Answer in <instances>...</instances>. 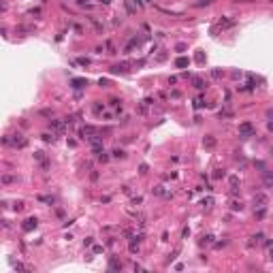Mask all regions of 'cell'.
Wrapping results in <instances>:
<instances>
[{"label":"cell","instance_id":"816d5d0a","mask_svg":"<svg viewBox=\"0 0 273 273\" xmlns=\"http://www.w3.org/2000/svg\"><path fill=\"white\" fill-rule=\"evenodd\" d=\"M267 117H269V119L273 117V109H267Z\"/></svg>","mask_w":273,"mask_h":273},{"label":"cell","instance_id":"3957f363","mask_svg":"<svg viewBox=\"0 0 273 273\" xmlns=\"http://www.w3.org/2000/svg\"><path fill=\"white\" fill-rule=\"evenodd\" d=\"M49 126H51V130H54V132H60V135H62V132L66 130V126H68V124H66L64 119H51V122H49Z\"/></svg>","mask_w":273,"mask_h":273},{"label":"cell","instance_id":"d4e9b609","mask_svg":"<svg viewBox=\"0 0 273 273\" xmlns=\"http://www.w3.org/2000/svg\"><path fill=\"white\" fill-rule=\"evenodd\" d=\"M231 209H233V211H241V209H243V203H241V201H233V203H231Z\"/></svg>","mask_w":273,"mask_h":273},{"label":"cell","instance_id":"8d00e7d4","mask_svg":"<svg viewBox=\"0 0 273 273\" xmlns=\"http://www.w3.org/2000/svg\"><path fill=\"white\" fill-rule=\"evenodd\" d=\"M105 47L109 49V54H117V51H115V47H113V43H111V41H107V43H105Z\"/></svg>","mask_w":273,"mask_h":273},{"label":"cell","instance_id":"e0dca14e","mask_svg":"<svg viewBox=\"0 0 273 273\" xmlns=\"http://www.w3.org/2000/svg\"><path fill=\"white\" fill-rule=\"evenodd\" d=\"M109 271H122V262H117L115 258L109 260Z\"/></svg>","mask_w":273,"mask_h":273},{"label":"cell","instance_id":"5bb4252c","mask_svg":"<svg viewBox=\"0 0 273 273\" xmlns=\"http://www.w3.org/2000/svg\"><path fill=\"white\" fill-rule=\"evenodd\" d=\"M70 83H73V88H75V90H83V88L88 85V81H85V79H73Z\"/></svg>","mask_w":273,"mask_h":273},{"label":"cell","instance_id":"7bdbcfd3","mask_svg":"<svg viewBox=\"0 0 273 273\" xmlns=\"http://www.w3.org/2000/svg\"><path fill=\"white\" fill-rule=\"evenodd\" d=\"M90 179H92V181H96V179H98V173H96V171H92V173H90Z\"/></svg>","mask_w":273,"mask_h":273},{"label":"cell","instance_id":"cb8c5ba5","mask_svg":"<svg viewBox=\"0 0 273 273\" xmlns=\"http://www.w3.org/2000/svg\"><path fill=\"white\" fill-rule=\"evenodd\" d=\"M96 158H98V162H103V164H105V162H109V154H107V152H105V150H103V152H101V154H98V156H96Z\"/></svg>","mask_w":273,"mask_h":273},{"label":"cell","instance_id":"4dcf8cb0","mask_svg":"<svg viewBox=\"0 0 273 273\" xmlns=\"http://www.w3.org/2000/svg\"><path fill=\"white\" fill-rule=\"evenodd\" d=\"M201 205H203V207H207V209H209V207H211V205H213V198H211V196H207V198H203V203H201Z\"/></svg>","mask_w":273,"mask_h":273},{"label":"cell","instance_id":"e575fe53","mask_svg":"<svg viewBox=\"0 0 273 273\" xmlns=\"http://www.w3.org/2000/svg\"><path fill=\"white\" fill-rule=\"evenodd\" d=\"M126 9H128V13H130V15L137 11V9H135V5H132V0H126Z\"/></svg>","mask_w":273,"mask_h":273},{"label":"cell","instance_id":"7a4b0ae2","mask_svg":"<svg viewBox=\"0 0 273 273\" xmlns=\"http://www.w3.org/2000/svg\"><path fill=\"white\" fill-rule=\"evenodd\" d=\"M128 70H130V64L128 62H122V64L111 66V75H126Z\"/></svg>","mask_w":273,"mask_h":273},{"label":"cell","instance_id":"f1b7e54d","mask_svg":"<svg viewBox=\"0 0 273 273\" xmlns=\"http://www.w3.org/2000/svg\"><path fill=\"white\" fill-rule=\"evenodd\" d=\"M34 160H39V162H45L47 158H45V152H34Z\"/></svg>","mask_w":273,"mask_h":273},{"label":"cell","instance_id":"7402d4cb","mask_svg":"<svg viewBox=\"0 0 273 273\" xmlns=\"http://www.w3.org/2000/svg\"><path fill=\"white\" fill-rule=\"evenodd\" d=\"M109 105H111L113 109H117V111H122V101H119V98H115V96H113V98H111V101H109Z\"/></svg>","mask_w":273,"mask_h":273},{"label":"cell","instance_id":"484cf974","mask_svg":"<svg viewBox=\"0 0 273 273\" xmlns=\"http://www.w3.org/2000/svg\"><path fill=\"white\" fill-rule=\"evenodd\" d=\"M130 203H132L135 207H139V205H143V196H132V198H130Z\"/></svg>","mask_w":273,"mask_h":273},{"label":"cell","instance_id":"4fadbf2b","mask_svg":"<svg viewBox=\"0 0 273 273\" xmlns=\"http://www.w3.org/2000/svg\"><path fill=\"white\" fill-rule=\"evenodd\" d=\"M111 156H113V158H119V160H124V158H126V152H124L122 147H113Z\"/></svg>","mask_w":273,"mask_h":273},{"label":"cell","instance_id":"4316f807","mask_svg":"<svg viewBox=\"0 0 273 273\" xmlns=\"http://www.w3.org/2000/svg\"><path fill=\"white\" fill-rule=\"evenodd\" d=\"M39 201H43V203H47V205H54V203H56L54 196H39Z\"/></svg>","mask_w":273,"mask_h":273},{"label":"cell","instance_id":"52a82bcc","mask_svg":"<svg viewBox=\"0 0 273 273\" xmlns=\"http://www.w3.org/2000/svg\"><path fill=\"white\" fill-rule=\"evenodd\" d=\"M92 135H96V128L94 126H81L79 128V137L81 139H90Z\"/></svg>","mask_w":273,"mask_h":273},{"label":"cell","instance_id":"277c9868","mask_svg":"<svg viewBox=\"0 0 273 273\" xmlns=\"http://www.w3.org/2000/svg\"><path fill=\"white\" fill-rule=\"evenodd\" d=\"M28 145V139L23 137L21 132H17V135H13V147H17V150H23V147Z\"/></svg>","mask_w":273,"mask_h":273},{"label":"cell","instance_id":"c3c4849f","mask_svg":"<svg viewBox=\"0 0 273 273\" xmlns=\"http://www.w3.org/2000/svg\"><path fill=\"white\" fill-rule=\"evenodd\" d=\"M30 15H34V17H39V15H41V11H39V9H32V11H30Z\"/></svg>","mask_w":273,"mask_h":273},{"label":"cell","instance_id":"d590c367","mask_svg":"<svg viewBox=\"0 0 273 273\" xmlns=\"http://www.w3.org/2000/svg\"><path fill=\"white\" fill-rule=\"evenodd\" d=\"M41 115H43V117H51L54 111H51V109H41Z\"/></svg>","mask_w":273,"mask_h":273},{"label":"cell","instance_id":"836d02e7","mask_svg":"<svg viewBox=\"0 0 273 273\" xmlns=\"http://www.w3.org/2000/svg\"><path fill=\"white\" fill-rule=\"evenodd\" d=\"M224 175H226V173H224V169H218V171L213 173V177H216V179H222Z\"/></svg>","mask_w":273,"mask_h":273},{"label":"cell","instance_id":"ee69618b","mask_svg":"<svg viewBox=\"0 0 273 273\" xmlns=\"http://www.w3.org/2000/svg\"><path fill=\"white\" fill-rule=\"evenodd\" d=\"M267 130H269V132H273V119H269V122H267Z\"/></svg>","mask_w":273,"mask_h":273},{"label":"cell","instance_id":"7c38bea8","mask_svg":"<svg viewBox=\"0 0 273 273\" xmlns=\"http://www.w3.org/2000/svg\"><path fill=\"white\" fill-rule=\"evenodd\" d=\"M0 181H2L5 186H11V184H15V181H17V177H15V175H9V173H5V175L0 177Z\"/></svg>","mask_w":273,"mask_h":273},{"label":"cell","instance_id":"d6986e66","mask_svg":"<svg viewBox=\"0 0 273 273\" xmlns=\"http://www.w3.org/2000/svg\"><path fill=\"white\" fill-rule=\"evenodd\" d=\"M220 26H222V28H231V26H235V19H226V17H222V19H220Z\"/></svg>","mask_w":273,"mask_h":273},{"label":"cell","instance_id":"ffe728a7","mask_svg":"<svg viewBox=\"0 0 273 273\" xmlns=\"http://www.w3.org/2000/svg\"><path fill=\"white\" fill-rule=\"evenodd\" d=\"M128 250H130V254H137V252H139V241H137V239H130Z\"/></svg>","mask_w":273,"mask_h":273},{"label":"cell","instance_id":"f35d334b","mask_svg":"<svg viewBox=\"0 0 273 273\" xmlns=\"http://www.w3.org/2000/svg\"><path fill=\"white\" fill-rule=\"evenodd\" d=\"M254 164H256V169H260V173H262V171H265V169H267V166H265V162H260V160H256V162H254Z\"/></svg>","mask_w":273,"mask_h":273},{"label":"cell","instance_id":"ba28073f","mask_svg":"<svg viewBox=\"0 0 273 273\" xmlns=\"http://www.w3.org/2000/svg\"><path fill=\"white\" fill-rule=\"evenodd\" d=\"M228 184H231V192H233V194H237V192H239V188H241V179H239L237 175H231V177H228Z\"/></svg>","mask_w":273,"mask_h":273},{"label":"cell","instance_id":"ac0fdd59","mask_svg":"<svg viewBox=\"0 0 273 273\" xmlns=\"http://www.w3.org/2000/svg\"><path fill=\"white\" fill-rule=\"evenodd\" d=\"M92 111H94L96 115H101V113L105 111V105H103V103H94V105H92Z\"/></svg>","mask_w":273,"mask_h":273},{"label":"cell","instance_id":"2e32d148","mask_svg":"<svg viewBox=\"0 0 273 273\" xmlns=\"http://www.w3.org/2000/svg\"><path fill=\"white\" fill-rule=\"evenodd\" d=\"M152 192H154L156 196H171L169 192H164V186H156V188H152Z\"/></svg>","mask_w":273,"mask_h":273},{"label":"cell","instance_id":"8fae6325","mask_svg":"<svg viewBox=\"0 0 273 273\" xmlns=\"http://www.w3.org/2000/svg\"><path fill=\"white\" fill-rule=\"evenodd\" d=\"M192 83H194V88H196V90H205V88H207V81H205L203 77H194V79H192Z\"/></svg>","mask_w":273,"mask_h":273},{"label":"cell","instance_id":"bcb514c9","mask_svg":"<svg viewBox=\"0 0 273 273\" xmlns=\"http://www.w3.org/2000/svg\"><path fill=\"white\" fill-rule=\"evenodd\" d=\"M103 252V245H94V254H101Z\"/></svg>","mask_w":273,"mask_h":273},{"label":"cell","instance_id":"5b68a950","mask_svg":"<svg viewBox=\"0 0 273 273\" xmlns=\"http://www.w3.org/2000/svg\"><path fill=\"white\" fill-rule=\"evenodd\" d=\"M36 226H39V220H36V218H28V220H26V222H23V224H21V228L26 231V233L34 231Z\"/></svg>","mask_w":273,"mask_h":273},{"label":"cell","instance_id":"8992f818","mask_svg":"<svg viewBox=\"0 0 273 273\" xmlns=\"http://www.w3.org/2000/svg\"><path fill=\"white\" fill-rule=\"evenodd\" d=\"M252 203H254L256 207H265V205H267V194L256 192V194H254V198H252Z\"/></svg>","mask_w":273,"mask_h":273},{"label":"cell","instance_id":"30bf717a","mask_svg":"<svg viewBox=\"0 0 273 273\" xmlns=\"http://www.w3.org/2000/svg\"><path fill=\"white\" fill-rule=\"evenodd\" d=\"M203 145L207 147V150H213V147H216V137H213V135H207V137L203 139Z\"/></svg>","mask_w":273,"mask_h":273},{"label":"cell","instance_id":"60d3db41","mask_svg":"<svg viewBox=\"0 0 273 273\" xmlns=\"http://www.w3.org/2000/svg\"><path fill=\"white\" fill-rule=\"evenodd\" d=\"M21 207H23V203H21V201H19V203H15V205H13V209H15V211H21Z\"/></svg>","mask_w":273,"mask_h":273},{"label":"cell","instance_id":"44dd1931","mask_svg":"<svg viewBox=\"0 0 273 273\" xmlns=\"http://www.w3.org/2000/svg\"><path fill=\"white\" fill-rule=\"evenodd\" d=\"M205 107V98L203 96H196L194 98V109H203Z\"/></svg>","mask_w":273,"mask_h":273},{"label":"cell","instance_id":"f6af8a7d","mask_svg":"<svg viewBox=\"0 0 273 273\" xmlns=\"http://www.w3.org/2000/svg\"><path fill=\"white\" fill-rule=\"evenodd\" d=\"M98 83H101L103 88H107V85H109V81H107V79H103V77H101V79H98Z\"/></svg>","mask_w":273,"mask_h":273},{"label":"cell","instance_id":"7dc6e473","mask_svg":"<svg viewBox=\"0 0 273 273\" xmlns=\"http://www.w3.org/2000/svg\"><path fill=\"white\" fill-rule=\"evenodd\" d=\"M188 235H190V228H188V226H186V228H184V231H181V237H184V239H186V237H188Z\"/></svg>","mask_w":273,"mask_h":273},{"label":"cell","instance_id":"83f0119b","mask_svg":"<svg viewBox=\"0 0 273 273\" xmlns=\"http://www.w3.org/2000/svg\"><path fill=\"white\" fill-rule=\"evenodd\" d=\"M211 2H213V0H196V2H194V7H209Z\"/></svg>","mask_w":273,"mask_h":273},{"label":"cell","instance_id":"6da1fadb","mask_svg":"<svg viewBox=\"0 0 273 273\" xmlns=\"http://www.w3.org/2000/svg\"><path fill=\"white\" fill-rule=\"evenodd\" d=\"M239 137H241V139H250V137H254V126H252V122H243V124H239Z\"/></svg>","mask_w":273,"mask_h":273},{"label":"cell","instance_id":"f907efd6","mask_svg":"<svg viewBox=\"0 0 273 273\" xmlns=\"http://www.w3.org/2000/svg\"><path fill=\"white\" fill-rule=\"evenodd\" d=\"M265 245H267V247H271V245H273V239H267V241H265Z\"/></svg>","mask_w":273,"mask_h":273},{"label":"cell","instance_id":"74e56055","mask_svg":"<svg viewBox=\"0 0 273 273\" xmlns=\"http://www.w3.org/2000/svg\"><path fill=\"white\" fill-rule=\"evenodd\" d=\"M90 21H92V26H94V28H96L98 32H103V26H101V23H98L96 19H92V17H90Z\"/></svg>","mask_w":273,"mask_h":273},{"label":"cell","instance_id":"681fc988","mask_svg":"<svg viewBox=\"0 0 273 273\" xmlns=\"http://www.w3.org/2000/svg\"><path fill=\"white\" fill-rule=\"evenodd\" d=\"M269 260H271V262H273V245H271V247H269Z\"/></svg>","mask_w":273,"mask_h":273},{"label":"cell","instance_id":"603a6c76","mask_svg":"<svg viewBox=\"0 0 273 273\" xmlns=\"http://www.w3.org/2000/svg\"><path fill=\"white\" fill-rule=\"evenodd\" d=\"M41 137H43V141H45V143H54V141H56V135H54V132H51V135H49V132H45V135H41Z\"/></svg>","mask_w":273,"mask_h":273},{"label":"cell","instance_id":"b9f144b4","mask_svg":"<svg viewBox=\"0 0 273 273\" xmlns=\"http://www.w3.org/2000/svg\"><path fill=\"white\" fill-rule=\"evenodd\" d=\"M252 239H254V241H262V239H265V237H262V233H258V235H254V237H252ZM254 241H252V243H254Z\"/></svg>","mask_w":273,"mask_h":273},{"label":"cell","instance_id":"1f68e13d","mask_svg":"<svg viewBox=\"0 0 273 273\" xmlns=\"http://www.w3.org/2000/svg\"><path fill=\"white\" fill-rule=\"evenodd\" d=\"M211 77H213V79H220V77H222V70H220V68H211Z\"/></svg>","mask_w":273,"mask_h":273},{"label":"cell","instance_id":"f546056e","mask_svg":"<svg viewBox=\"0 0 273 273\" xmlns=\"http://www.w3.org/2000/svg\"><path fill=\"white\" fill-rule=\"evenodd\" d=\"M186 49H188V45H186V43H177V45H175V51H179V54H184Z\"/></svg>","mask_w":273,"mask_h":273},{"label":"cell","instance_id":"9a60e30c","mask_svg":"<svg viewBox=\"0 0 273 273\" xmlns=\"http://www.w3.org/2000/svg\"><path fill=\"white\" fill-rule=\"evenodd\" d=\"M188 64H190V58H177V60H175V66H177V68H186Z\"/></svg>","mask_w":273,"mask_h":273},{"label":"cell","instance_id":"ab89813d","mask_svg":"<svg viewBox=\"0 0 273 273\" xmlns=\"http://www.w3.org/2000/svg\"><path fill=\"white\" fill-rule=\"evenodd\" d=\"M77 62H79V64H83V66H88V64H90V60H88V58H79Z\"/></svg>","mask_w":273,"mask_h":273},{"label":"cell","instance_id":"d6a6232c","mask_svg":"<svg viewBox=\"0 0 273 273\" xmlns=\"http://www.w3.org/2000/svg\"><path fill=\"white\" fill-rule=\"evenodd\" d=\"M147 171H150V166H147L145 162H141V164H139V173H141V175H145Z\"/></svg>","mask_w":273,"mask_h":273},{"label":"cell","instance_id":"9c48e42d","mask_svg":"<svg viewBox=\"0 0 273 273\" xmlns=\"http://www.w3.org/2000/svg\"><path fill=\"white\" fill-rule=\"evenodd\" d=\"M262 181H265V186H269V188L273 186V173H271L269 169L262 171Z\"/></svg>","mask_w":273,"mask_h":273}]
</instances>
